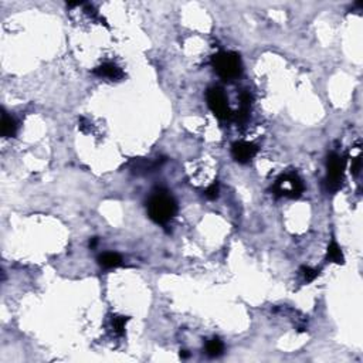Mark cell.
<instances>
[{
  "label": "cell",
  "mask_w": 363,
  "mask_h": 363,
  "mask_svg": "<svg viewBox=\"0 0 363 363\" xmlns=\"http://www.w3.org/2000/svg\"><path fill=\"white\" fill-rule=\"evenodd\" d=\"M176 211L178 204L168 192H156L148 202V214L158 224H168Z\"/></svg>",
  "instance_id": "obj_1"
},
{
  "label": "cell",
  "mask_w": 363,
  "mask_h": 363,
  "mask_svg": "<svg viewBox=\"0 0 363 363\" xmlns=\"http://www.w3.org/2000/svg\"><path fill=\"white\" fill-rule=\"evenodd\" d=\"M211 64L216 70V73L226 81L236 80L243 71L240 56L233 51H221L219 54L213 56Z\"/></svg>",
  "instance_id": "obj_2"
},
{
  "label": "cell",
  "mask_w": 363,
  "mask_h": 363,
  "mask_svg": "<svg viewBox=\"0 0 363 363\" xmlns=\"http://www.w3.org/2000/svg\"><path fill=\"white\" fill-rule=\"evenodd\" d=\"M304 183L295 173H287V175L279 176L272 186V192L277 196H285L291 199H298L304 193Z\"/></svg>",
  "instance_id": "obj_3"
},
{
  "label": "cell",
  "mask_w": 363,
  "mask_h": 363,
  "mask_svg": "<svg viewBox=\"0 0 363 363\" xmlns=\"http://www.w3.org/2000/svg\"><path fill=\"white\" fill-rule=\"evenodd\" d=\"M346 161L343 158H340L338 153L332 152L328 156V176H326V187L329 192H338L342 187L343 182V170H345Z\"/></svg>",
  "instance_id": "obj_4"
},
{
  "label": "cell",
  "mask_w": 363,
  "mask_h": 363,
  "mask_svg": "<svg viewBox=\"0 0 363 363\" xmlns=\"http://www.w3.org/2000/svg\"><path fill=\"white\" fill-rule=\"evenodd\" d=\"M206 100H207L209 108L217 118L221 119V121L233 118V112L228 107L227 98L220 88H217V87L209 88V91L206 94Z\"/></svg>",
  "instance_id": "obj_5"
},
{
  "label": "cell",
  "mask_w": 363,
  "mask_h": 363,
  "mask_svg": "<svg viewBox=\"0 0 363 363\" xmlns=\"http://www.w3.org/2000/svg\"><path fill=\"white\" fill-rule=\"evenodd\" d=\"M257 153H258V148L257 145L251 142L240 141V142H234L231 146V156L238 163H248Z\"/></svg>",
  "instance_id": "obj_6"
},
{
  "label": "cell",
  "mask_w": 363,
  "mask_h": 363,
  "mask_svg": "<svg viewBox=\"0 0 363 363\" xmlns=\"http://www.w3.org/2000/svg\"><path fill=\"white\" fill-rule=\"evenodd\" d=\"M94 74L101 78H108L111 81H119L124 78V71L112 63H105L100 67H97L94 70Z\"/></svg>",
  "instance_id": "obj_7"
},
{
  "label": "cell",
  "mask_w": 363,
  "mask_h": 363,
  "mask_svg": "<svg viewBox=\"0 0 363 363\" xmlns=\"http://www.w3.org/2000/svg\"><path fill=\"white\" fill-rule=\"evenodd\" d=\"M159 165V161H149V159H135L131 162V170L139 175V173H146L151 172Z\"/></svg>",
  "instance_id": "obj_8"
},
{
  "label": "cell",
  "mask_w": 363,
  "mask_h": 363,
  "mask_svg": "<svg viewBox=\"0 0 363 363\" xmlns=\"http://www.w3.org/2000/svg\"><path fill=\"white\" fill-rule=\"evenodd\" d=\"M98 262L104 268H117L122 265V258L117 253H104L98 257Z\"/></svg>",
  "instance_id": "obj_9"
},
{
  "label": "cell",
  "mask_w": 363,
  "mask_h": 363,
  "mask_svg": "<svg viewBox=\"0 0 363 363\" xmlns=\"http://www.w3.org/2000/svg\"><path fill=\"white\" fill-rule=\"evenodd\" d=\"M16 121L12 117H9L8 114L3 111V114H2V135H3V138H12V136L16 135Z\"/></svg>",
  "instance_id": "obj_10"
},
{
  "label": "cell",
  "mask_w": 363,
  "mask_h": 363,
  "mask_svg": "<svg viewBox=\"0 0 363 363\" xmlns=\"http://www.w3.org/2000/svg\"><path fill=\"white\" fill-rule=\"evenodd\" d=\"M328 260L335 262V264H339V265L345 264V257H343L342 250H340V247H339L335 240H332L330 244L328 245Z\"/></svg>",
  "instance_id": "obj_11"
},
{
  "label": "cell",
  "mask_w": 363,
  "mask_h": 363,
  "mask_svg": "<svg viewBox=\"0 0 363 363\" xmlns=\"http://www.w3.org/2000/svg\"><path fill=\"white\" fill-rule=\"evenodd\" d=\"M223 350H224V345H223V342L219 338L211 339L206 345V353L210 357H217V356L223 353Z\"/></svg>",
  "instance_id": "obj_12"
},
{
  "label": "cell",
  "mask_w": 363,
  "mask_h": 363,
  "mask_svg": "<svg viewBox=\"0 0 363 363\" xmlns=\"http://www.w3.org/2000/svg\"><path fill=\"white\" fill-rule=\"evenodd\" d=\"M129 321L128 316H114L112 318V328L117 335H124L125 333V325Z\"/></svg>",
  "instance_id": "obj_13"
},
{
  "label": "cell",
  "mask_w": 363,
  "mask_h": 363,
  "mask_svg": "<svg viewBox=\"0 0 363 363\" xmlns=\"http://www.w3.org/2000/svg\"><path fill=\"white\" fill-rule=\"evenodd\" d=\"M299 271H301V274H302V277H304V279L306 282H311V281H313V279L319 275V270L311 268V267H308V265H302Z\"/></svg>",
  "instance_id": "obj_14"
},
{
  "label": "cell",
  "mask_w": 363,
  "mask_h": 363,
  "mask_svg": "<svg viewBox=\"0 0 363 363\" xmlns=\"http://www.w3.org/2000/svg\"><path fill=\"white\" fill-rule=\"evenodd\" d=\"M204 196H206L207 199H210V200L217 199V197H219V185H217V183H211V185L206 189Z\"/></svg>",
  "instance_id": "obj_15"
},
{
  "label": "cell",
  "mask_w": 363,
  "mask_h": 363,
  "mask_svg": "<svg viewBox=\"0 0 363 363\" xmlns=\"http://www.w3.org/2000/svg\"><path fill=\"white\" fill-rule=\"evenodd\" d=\"M360 168H362V159H360V156H357V158H355L353 163H352V173L357 175L360 172Z\"/></svg>",
  "instance_id": "obj_16"
},
{
  "label": "cell",
  "mask_w": 363,
  "mask_h": 363,
  "mask_svg": "<svg viewBox=\"0 0 363 363\" xmlns=\"http://www.w3.org/2000/svg\"><path fill=\"white\" fill-rule=\"evenodd\" d=\"M97 243H98V238H97V237H94V238H91V240H90V247H91V248H94V247L97 245Z\"/></svg>",
  "instance_id": "obj_17"
},
{
  "label": "cell",
  "mask_w": 363,
  "mask_h": 363,
  "mask_svg": "<svg viewBox=\"0 0 363 363\" xmlns=\"http://www.w3.org/2000/svg\"><path fill=\"white\" fill-rule=\"evenodd\" d=\"M180 357H182V359H187V357H189L187 350H180Z\"/></svg>",
  "instance_id": "obj_18"
}]
</instances>
